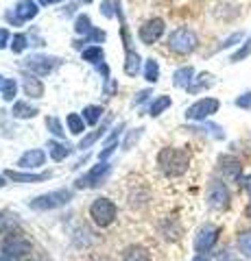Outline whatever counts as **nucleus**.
Returning a JSON list of instances; mask_svg holds the SVG:
<instances>
[{"label": "nucleus", "mask_w": 251, "mask_h": 261, "mask_svg": "<svg viewBox=\"0 0 251 261\" xmlns=\"http://www.w3.org/2000/svg\"><path fill=\"white\" fill-rule=\"evenodd\" d=\"M101 118H103V107H99V105H90V107L83 109L85 124H99Z\"/></svg>", "instance_id": "a878e982"}, {"label": "nucleus", "mask_w": 251, "mask_h": 261, "mask_svg": "<svg viewBox=\"0 0 251 261\" xmlns=\"http://www.w3.org/2000/svg\"><path fill=\"white\" fill-rule=\"evenodd\" d=\"M242 37H245V33H242V31H236V33H232L230 37H225L223 42L216 46V53H218V50H227V48H232V46L240 44V42H242Z\"/></svg>", "instance_id": "2f4dec72"}, {"label": "nucleus", "mask_w": 251, "mask_h": 261, "mask_svg": "<svg viewBox=\"0 0 251 261\" xmlns=\"http://www.w3.org/2000/svg\"><path fill=\"white\" fill-rule=\"evenodd\" d=\"M0 94H3L5 100L11 102L13 98H15V94H18V83H15V79H7L5 85H3V89H0Z\"/></svg>", "instance_id": "473e14b6"}, {"label": "nucleus", "mask_w": 251, "mask_h": 261, "mask_svg": "<svg viewBox=\"0 0 251 261\" xmlns=\"http://www.w3.org/2000/svg\"><path fill=\"white\" fill-rule=\"evenodd\" d=\"M37 3L35 0H18L13 7V11L7 13V22H11L15 24V27H20V24L24 22H29V20H33L35 15H37Z\"/></svg>", "instance_id": "6e6552de"}, {"label": "nucleus", "mask_w": 251, "mask_h": 261, "mask_svg": "<svg viewBox=\"0 0 251 261\" xmlns=\"http://www.w3.org/2000/svg\"><path fill=\"white\" fill-rule=\"evenodd\" d=\"M70 200H72V192L70 190H55L51 194H42V196H37V198L29 200V207L35 209V211H51V209L68 205Z\"/></svg>", "instance_id": "7ed1b4c3"}, {"label": "nucleus", "mask_w": 251, "mask_h": 261, "mask_svg": "<svg viewBox=\"0 0 251 261\" xmlns=\"http://www.w3.org/2000/svg\"><path fill=\"white\" fill-rule=\"evenodd\" d=\"M105 37H107V35H105V31H101V29H92L90 35H85L83 39H81V42H75V46L81 48V46L87 44V42H103Z\"/></svg>", "instance_id": "c9c22d12"}, {"label": "nucleus", "mask_w": 251, "mask_h": 261, "mask_svg": "<svg viewBox=\"0 0 251 261\" xmlns=\"http://www.w3.org/2000/svg\"><path fill=\"white\" fill-rule=\"evenodd\" d=\"M5 81H7V79H5L3 74H0V89H3V85H5Z\"/></svg>", "instance_id": "09e8293b"}, {"label": "nucleus", "mask_w": 251, "mask_h": 261, "mask_svg": "<svg viewBox=\"0 0 251 261\" xmlns=\"http://www.w3.org/2000/svg\"><path fill=\"white\" fill-rule=\"evenodd\" d=\"M109 122H111V116H107V120H103V124H101L99 128H96V130H94V133H90V135H87V137H83V140H81V144H79V148H81V150H83V148H90V146H92V144H96V142H99V140H101V137L105 135V130H107V126H109Z\"/></svg>", "instance_id": "aec40b11"}, {"label": "nucleus", "mask_w": 251, "mask_h": 261, "mask_svg": "<svg viewBox=\"0 0 251 261\" xmlns=\"http://www.w3.org/2000/svg\"><path fill=\"white\" fill-rule=\"evenodd\" d=\"M171 105H173L171 96H164V94L157 96L155 100L151 102V107H149V116H151V118H157V116H162V113H164L168 107H171Z\"/></svg>", "instance_id": "5701e85b"}, {"label": "nucleus", "mask_w": 251, "mask_h": 261, "mask_svg": "<svg viewBox=\"0 0 251 261\" xmlns=\"http://www.w3.org/2000/svg\"><path fill=\"white\" fill-rule=\"evenodd\" d=\"M5 176L13 183H42V181H46V178H51L48 172L33 174V172H13V170H7Z\"/></svg>", "instance_id": "2eb2a0df"}, {"label": "nucleus", "mask_w": 251, "mask_h": 261, "mask_svg": "<svg viewBox=\"0 0 251 261\" xmlns=\"http://www.w3.org/2000/svg\"><path fill=\"white\" fill-rule=\"evenodd\" d=\"M92 22H90V15H77V20H75V31L79 33V35H90V33H92Z\"/></svg>", "instance_id": "cd10ccee"}, {"label": "nucleus", "mask_w": 251, "mask_h": 261, "mask_svg": "<svg viewBox=\"0 0 251 261\" xmlns=\"http://www.w3.org/2000/svg\"><path fill=\"white\" fill-rule=\"evenodd\" d=\"M218 107H221V102L216 98H201V100H197L186 109V118L192 122H206L210 116H214L218 111Z\"/></svg>", "instance_id": "423d86ee"}, {"label": "nucleus", "mask_w": 251, "mask_h": 261, "mask_svg": "<svg viewBox=\"0 0 251 261\" xmlns=\"http://www.w3.org/2000/svg\"><path fill=\"white\" fill-rule=\"evenodd\" d=\"M157 166L168 178L181 176L188 172V168H190V152L184 148H173V146L162 148L157 154Z\"/></svg>", "instance_id": "f257e3e1"}, {"label": "nucleus", "mask_w": 251, "mask_h": 261, "mask_svg": "<svg viewBox=\"0 0 251 261\" xmlns=\"http://www.w3.org/2000/svg\"><path fill=\"white\" fill-rule=\"evenodd\" d=\"M192 261H210V255H208V252H197Z\"/></svg>", "instance_id": "49530a36"}, {"label": "nucleus", "mask_w": 251, "mask_h": 261, "mask_svg": "<svg viewBox=\"0 0 251 261\" xmlns=\"http://www.w3.org/2000/svg\"><path fill=\"white\" fill-rule=\"evenodd\" d=\"M66 122H68V130L72 135H81L85 130V120H83V116H79V113H68Z\"/></svg>", "instance_id": "393cba45"}, {"label": "nucleus", "mask_w": 251, "mask_h": 261, "mask_svg": "<svg viewBox=\"0 0 251 261\" xmlns=\"http://www.w3.org/2000/svg\"><path fill=\"white\" fill-rule=\"evenodd\" d=\"M109 170L111 166L107 161H101L99 166H94L90 172H85L83 176H79L77 181H75V187L77 190H87V187H99L103 181H105V176L109 174Z\"/></svg>", "instance_id": "9d476101"}, {"label": "nucleus", "mask_w": 251, "mask_h": 261, "mask_svg": "<svg viewBox=\"0 0 251 261\" xmlns=\"http://www.w3.org/2000/svg\"><path fill=\"white\" fill-rule=\"evenodd\" d=\"M236 246H238V250L242 252V255L251 259V228H249V231H242V233L238 235Z\"/></svg>", "instance_id": "c756f323"}, {"label": "nucleus", "mask_w": 251, "mask_h": 261, "mask_svg": "<svg viewBox=\"0 0 251 261\" xmlns=\"http://www.w3.org/2000/svg\"><path fill=\"white\" fill-rule=\"evenodd\" d=\"M48 152H51L53 161H63L70 154V146L61 142H48Z\"/></svg>", "instance_id": "b1692460"}, {"label": "nucleus", "mask_w": 251, "mask_h": 261, "mask_svg": "<svg viewBox=\"0 0 251 261\" xmlns=\"http://www.w3.org/2000/svg\"><path fill=\"white\" fill-rule=\"evenodd\" d=\"M218 170L227 181H240L242 176V163L236 157H232V154H223L218 159Z\"/></svg>", "instance_id": "ddd939ff"}, {"label": "nucleus", "mask_w": 251, "mask_h": 261, "mask_svg": "<svg viewBox=\"0 0 251 261\" xmlns=\"http://www.w3.org/2000/svg\"><path fill=\"white\" fill-rule=\"evenodd\" d=\"M192 81H194V68L192 65H184V68L175 70V74H173V85L175 87H186L188 89Z\"/></svg>", "instance_id": "f3484780"}, {"label": "nucleus", "mask_w": 251, "mask_h": 261, "mask_svg": "<svg viewBox=\"0 0 251 261\" xmlns=\"http://www.w3.org/2000/svg\"><path fill=\"white\" fill-rule=\"evenodd\" d=\"M214 85V74H210V72H201L199 79H194L190 87H188V92L190 94H199V92H203V89L208 87H212Z\"/></svg>", "instance_id": "6ab92c4d"}, {"label": "nucleus", "mask_w": 251, "mask_h": 261, "mask_svg": "<svg viewBox=\"0 0 251 261\" xmlns=\"http://www.w3.org/2000/svg\"><path fill=\"white\" fill-rule=\"evenodd\" d=\"M15 224H18V220H15L13 214L9 211H0V233H11Z\"/></svg>", "instance_id": "c85d7f7f"}, {"label": "nucleus", "mask_w": 251, "mask_h": 261, "mask_svg": "<svg viewBox=\"0 0 251 261\" xmlns=\"http://www.w3.org/2000/svg\"><path fill=\"white\" fill-rule=\"evenodd\" d=\"M103 92H105V96H114L116 92H118V81L116 79H105V87H103Z\"/></svg>", "instance_id": "ea45409f"}, {"label": "nucleus", "mask_w": 251, "mask_h": 261, "mask_svg": "<svg viewBox=\"0 0 251 261\" xmlns=\"http://www.w3.org/2000/svg\"><path fill=\"white\" fill-rule=\"evenodd\" d=\"M11 116L13 118H18V120H29V118H35L37 116V109L35 107H31L29 102H15L13 107H11Z\"/></svg>", "instance_id": "4be33fe9"}, {"label": "nucleus", "mask_w": 251, "mask_h": 261, "mask_svg": "<svg viewBox=\"0 0 251 261\" xmlns=\"http://www.w3.org/2000/svg\"><path fill=\"white\" fill-rule=\"evenodd\" d=\"M118 148V144H109V146H105V148L99 152V161H105L109 157V154H114V150Z\"/></svg>", "instance_id": "a19ab883"}, {"label": "nucleus", "mask_w": 251, "mask_h": 261, "mask_svg": "<svg viewBox=\"0 0 251 261\" xmlns=\"http://www.w3.org/2000/svg\"><path fill=\"white\" fill-rule=\"evenodd\" d=\"M234 261H240V259H234Z\"/></svg>", "instance_id": "3c124183"}, {"label": "nucleus", "mask_w": 251, "mask_h": 261, "mask_svg": "<svg viewBox=\"0 0 251 261\" xmlns=\"http://www.w3.org/2000/svg\"><path fill=\"white\" fill-rule=\"evenodd\" d=\"M123 261H151V255L144 246L133 244V246H127L123 250Z\"/></svg>", "instance_id": "a211bd4d"}, {"label": "nucleus", "mask_w": 251, "mask_h": 261, "mask_svg": "<svg viewBox=\"0 0 251 261\" xmlns=\"http://www.w3.org/2000/svg\"><path fill=\"white\" fill-rule=\"evenodd\" d=\"M234 105H236L238 109H251V89L245 94H240L236 100H234Z\"/></svg>", "instance_id": "4c0bfd02"}, {"label": "nucleus", "mask_w": 251, "mask_h": 261, "mask_svg": "<svg viewBox=\"0 0 251 261\" xmlns=\"http://www.w3.org/2000/svg\"><path fill=\"white\" fill-rule=\"evenodd\" d=\"M11 42V35H9V31L7 29H0V50L3 48H7V44Z\"/></svg>", "instance_id": "37998d69"}, {"label": "nucleus", "mask_w": 251, "mask_h": 261, "mask_svg": "<svg viewBox=\"0 0 251 261\" xmlns=\"http://www.w3.org/2000/svg\"><path fill=\"white\" fill-rule=\"evenodd\" d=\"M81 57H83V61H90V63L99 65L103 61V48L101 46H90V48H85V50L81 53Z\"/></svg>", "instance_id": "7c9ffc66"}, {"label": "nucleus", "mask_w": 251, "mask_h": 261, "mask_svg": "<svg viewBox=\"0 0 251 261\" xmlns=\"http://www.w3.org/2000/svg\"><path fill=\"white\" fill-rule=\"evenodd\" d=\"M164 29H166L164 20H162V18H151V20H147L140 27V31H138V37H140L142 44L151 46V44H155L162 35H164Z\"/></svg>", "instance_id": "9b49d317"}, {"label": "nucleus", "mask_w": 251, "mask_h": 261, "mask_svg": "<svg viewBox=\"0 0 251 261\" xmlns=\"http://www.w3.org/2000/svg\"><path fill=\"white\" fill-rule=\"evenodd\" d=\"M116 214H118V209L109 198H96L90 205V218L99 226H109L116 220Z\"/></svg>", "instance_id": "39448f33"}, {"label": "nucleus", "mask_w": 251, "mask_h": 261, "mask_svg": "<svg viewBox=\"0 0 251 261\" xmlns=\"http://www.w3.org/2000/svg\"><path fill=\"white\" fill-rule=\"evenodd\" d=\"M3 252L13 259H18L22 255H27V252H31V242L27 238H22V235H9L3 244Z\"/></svg>", "instance_id": "f8f14e48"}, {"label": "nucleus", "mask_w": 251, "mask_h": 261, "mask_svg": "<svg viewBox=\"0 0 251 261\" xmlns=\"http://www.w3.org/2000/svg\"><path fill=\"white\" fill-rule=\"evenodd\" d=\"M218 238H221V228L216 224H203L194 235V250L197 252H210L214 246Z\"/></svg>", "instance_id": "0eeeda50"}, {"label": "nucleus", "mask_w": 251, "mask_h": 261, "mask_svg": "<svg viewBox=\"0 0 251 261\" xmlns=\"http://www.w3.org/2000/svg\"><path fill=\"white\" fill-rule=\"evenodd\" d=\"M39 5H53V3H59V0H37Z\"/></svg>", "instance_id": "de8ad7c7"}, {"label": "nucleus", "mask_w": 251, "mask_h": 261, "mask_svg": "<svg viewBox=\"0 0 251 261\" xmlns=\"http://www.w3.org/2000/svg\"><path fill=\"white\" fill-rule=\"evenodd\" d=\"M249 55H251V35L247 37V42L242 44V46L238 48V50L232 55V59H230V61H232V63H238V61H242V59H247Z\"/></svg>", "instance_id": "72a5a7b5"}, {"label": "nucleus", "mask_w": 251, "mask_h": 261, "mask_svg": "<svg viewBox=\"0 0 251 261\" xmlns=\"http://www.w3.org/2000/svg\"><path fill=\"white\" fill-rule=\"evenodd\" d=\"M22 87H24V94L31 96V98H35V100L44 98V83L39 79H35V76H31V74L24 76Z\"/></svg>", "instance_id": "dca6fc26"}, {"label": "nucleus", "mask_w": 251, "mask_h": 261, "mask_svg": "<svg viewBox=\"0 0 251 261\" xmlns=\"http://www.w3.org/2000/svg\"><path fill=\"white\" fill-rule=\"evenodd\" d=\"M144 79L149 83H157L159 81V63L155 59H147V65H144Z\"/></svg>", "instance_id": "bb28decb"}, {"label": "nucleus", "mask_w": 251, "mask_h": 261, "mask_svg": "<svg viewBox=\"0 0 251 261\" xmlns=\"http://www.w3.org/2000/svg\"><path fill=\"white\" fill-rule=\"evenodd\" d=\"M81 3H85V5H90V3H92V0H81Z\"/></svg>", "instance_id": "8fccbe9b"}, {"label": "nucleus", "mask_w": 251, "mask_h": 261, "mask_svg": "<svg viewBox=\"0 0 251 261\" xmlns=\"http://www.w3.org/2000/svg\"><path fill=\"white\" fill-rule=\"evenodd\" d=\"M27 46H31L27 35H22V33H18V35H13V39H11V50H13V53H22Z\"/></svg>", "instance_id": "e433bc0d"}, {"label": "nucleus", "mask_w": 251, "mask_h": 261, "mask_svg": "<svg viewBox=\"0 0 251 261\" xmlns=\"http://www.w3.org/2000/svg\"><path fill=\"white\" fill-rule=\"evenodd\" d=\"M142 130H144V128H133L131 133L127 135V140H125V144H123V148H125V150H129V148H131V146H133V144H135L138 140H140Z\"/></svg>", "instance_id": "58836bf2"}, {"label": "nucleus", "mask_w": 251, "mask_h": 261, "mask_svg": "<svg viewBox=\"0 0 251 261\" xmlns=\"http://www.w3.org/2000/svg\"><path fill=\"white\" fill-rule=\"evenodd\" d=\"M46 128H48V133H53L55 137H66V130H63L59 118H46Z\"/></svg>", "instance_id": "f704fd0d"}, {"label": "nucleus", "mask_w": 251, "mask_h": 261, "mask_svg": "<svg viewBox=\"0 0 251 261\" xmlns=\"http://www.w3.org/2000/svg\"><path fill=\"white\" fill-rule=\"evenodd\" d=\"M103 15H107V18H111V0H103Z\"/></svg>", "instance_id": "c03bdc74"}, {"label": "nucleus", "mask_w": 251, "mask_h": 261, "mask_svg": "<svg viewBox=\"0 0 251 261\" xmlns=\"http://www.w3.org/2000/svg\"><path fill=\"white\" fill-rule=\"evenodd\" d=\"M140 72V55L131 48H127V55H125V74L127 76H135Z\"/></svg>", "instance_id": "412c9836"}, {"label": "nucleus", "mask_w": 251, "mask_h": 261, "mask_svg": "<svg viewBox=\"0 0 251 261\" xmlns=\"http://www.w3.org/2000/svg\"><path fill=\"white\" fill-rule=\"evenodd\" d=\"M208 205L216 211H225L230 207V190L223 181H210L208 185Z\"/></svg>", "instance_id": "1a4fd4ad"}, {"label": "nucleus", "mask_w": 251, "mask_h": 261, "mask_svg": "<svg viewBox=\"0 0 251 261\" xmlns=\"http://www.w3.org/2000/svg\"><path fill=\"white\" fill-rule=\"evenodd\" d=\"M199 46V37L197 33L188 27H179L171 33V37H168V50L175 53V55H190L197 50Z\"/></svg>", "instance_id": "f03ea898"}, {"label": "nucleus", "mask_w": 251, "mask_h": 261, "mask_svg": "<svg viewBox=\"0 0 251 261\" xmlns=\"http://www.w3.org/2000/svg\"><path fill=\"white\" fill-rule=\"evenodd\" d=\"M245 187H247V194H249V207H247V216L251 218V178H247Z\"/></svg>", "instance_id": "a18cd8bd"}, {"label": "nucleus", "mask_w": 251, "mask_h": 261, "mask_svg": "<svg viewBox=\"0 0 251 261\" xmlns=\"http://www.w3.org/2000/svg\"><path fill=\"white\" fill-rule=\"evenodd\" d=\"M59 65H61L59 57H48V55H31V57H27V59L22 61V68L33 72V74H37V76L51 74V72L55 68H59Z\"/></svg>", "instance_id": "20e7f679"}, {"label": "nucleus", "mask_w": 251, "mask_h": 261, "mask_svg": "<svg viewBox=\"0 0 251 261\" xmlns=\"http://www.w3.org/2000/svg\"><path fill=\"white\" fill-rule=\"evenodd\" d=\"M44 161H46V152L42 148H31L18 159V166L22 170H35V168H42Z\"/></svg>", "instance_id": "4468645a"}, {"label": "nucleus", "mask_w": 251, "mask_h": 261, "mask_svg": "<svg viewBox=\"0 0 251 261\" xmlns=\"http://www.w3.org/2000/svg\"><path fill=\"white\" fill-rule=\"evenodd\" d=\"M149 96H151V89H142V92H138L135 98H133V105H142L144 100H149Z\"/></svg>", "instance_id": "79ce46f5"}]
</instances>
